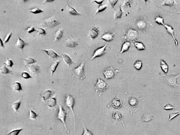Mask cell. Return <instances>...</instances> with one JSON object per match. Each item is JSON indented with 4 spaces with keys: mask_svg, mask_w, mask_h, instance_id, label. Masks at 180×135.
<instances>
[{
    "mask_svg": "<svg viewBox=\"0 0 180 135\" xmlns=\"http://www.w3.org/2000/svg\"><path fill=\"white\" fill-rule=\"evenodd\" d=\"M119 70L115 69L112 66L107 68L104 70L103 72V75L106 80L113 79L114 78L118 73L119 72Z\"/></svg>",
    "mask_w": 180,
    "mask_h": 135,
    "instance_id": "3",
    "label": "cell"
},
{
    "mask_svg": "<svg viewBox=\"0 0 180 135\" xmlns=\"http://www.w3.org/2000/svg\"><path fill=\"white\" fill-rule=\"evenodd\" d=\"M99 33V28L97 26H95L90 29L89 31L88 36L91 40H94L98 38Z\"/></svg>",
    "mask_w": 180,
    "mask_h": 135,
    "instance_id": "14",
    "label": "cell"
},
{
    "mask_svg": "<svg viewBox=\"0 0 180 135\" xmlns=\"http://www.w3.org/2000/svg\"><path fill=\"white\" fill-rule=\"evenodd\" d=\"M131 43L128 41L124 42L122 45V47L120 52V54H122L125 52L127 51L131 47Z\"/></svg>",
    "mask_w": 180,
    "mask_h": 135,
    "instance_id": "26",
    "label": "cell"
},
{
    "mask_svg": "<svg viewBox=\"0 0 180 135\" xmlns=\"http://www.w3.org/2000/svg\"><path fill=\"white\" fill-rule=\"evenodd\" d=\"M62 56L64 62L69 67H70L72 64H74L72 58L68 55L66 54H62Z\"/></svg>",
    "mask_w": 180,
    "mask_h": 135,
    "instance_id": "22",
    "label": "cell"
},
{
    "mask_svg": "<svg viewBox=\"0 0 180 135\" xmlns=\"http://www.w3.org/2000/svg\"><path fill=\"white\" fill-rule=\"evenodd\" d=\"M139 33L136 30L132 29H129L126 34L127 39L131 41H134L139 38Z\"/></svg>",
    "mask_w": 180,
    "mask_h": 135,
    "instance_id": "11",
    "label": "cell"
},
{
    "mask_svg": "<svg viewBox=\"0 0 180 135\" xmlns=\"http://www.w3.org/2000/svg\"><path fill=\"white\" fill-rule=\"evenodd\" d=\"M28 69L33 75H37L40 73V67L38 64H33L28 66Z\"/></svg>",
    "mask_w": 180,
    "mask_h": 135,
    "instance_id": "15",
    "label": "cell"
},
{
    "mask_svg": "<svg viewBox=\"0 0 180 135\" xmlns=\"http://www.w3.org/2000/svg\"><path fill=\"white\" fill-rule=\"evenodd\" d=\"M67 9L69 14L74 16L83 15L80 13L79 12L75 9L69 5L67 3Z\"/></svg>",
    "mask_w": 180,
    "mask_h": 135,
    "instance_id": "23",
    "label": "cell"
},
{
    "mask_svg": "<svg viewBox=\"0 0 180 135\" xmlns=\"http://www.w3.org/2000/svg\"><path fill=\"white\" fill-rule=\"evenodd\" d=\"M65 102L66 106L69 108L72 113L73 116L74 117V130H76L75 117L74 113L73 110L74 106L75 104V99L72 95L68 94L66 96V99H65Z\"/></svg>",
    "mask_w": 180,
    "mask_h": 135,
    "instance_id": "5",
    "label": "cell"
},
{
    "mask_svg": "<svg viewBox=\"0 0 180 135\" xmlns=\"http://www.w3.org/2000/svg\"><path fill=\"white\" fill-rule=\"evenodd\" d=\"M64 30L62 28H60L56 31L55 34V39L54 41H60V40L63 37L64 34Z\"/></svg>",
    "mask_w": 180,
    "mask_h": 135,
    "instance_id": "24",
    "label": "cell"
},
{
    "mask_svg": "<svg viewBox=\"0 0 180 135\" xmlns=\"http://www.w3.org/2000/svg\"><path fill=\"white\" fill-rule=\"evenodd\" d=\"M122 10L121 8V5L120 6L119 8L115 12L114 14V18L115 20L118 18H121L122 17Z\"/></svg>",
    "mask_w": 180,
    "mask_h": 135,
    "instance_id": "29",
    "label": "cell"
},
{
    "mask_svg": "<svg viewBox=\"0 0 180 135\" xmlns=\"http://www.w3.org/2000/svg\"><path fill=\"white\" fill-rule=\"evenodd\" d=\"M5 64H6L7 66H9V67H12L13 65V62L11 60L7 58L5 62L4 63Z\"/></svg>",
    "mask_w": 180,
    "mask_h": 135,
    "instance_id": "47",
    "label": "cell"
},
{
    "mask_svg": "<svg viewBox=\"0 0 180 135\" xmlns=\"http://www.w3.org/2000/svg\"><path fill=\"white\" fill-rule=\"evenodd\" d=\"M22 130H23V129L13 130L6 135H18Z\"/></svg>",
    "mask_w": 180,
    "mask_h": 135,
    "instance_id": "45",
    "label": "cell"
},
{
    "mask_svg": "<svg viewBox=\"0 0 180 135\" xmlns=\"http://www.w3.org/2000/svg\"><path fill=\"white\" fill-rule=\"evenodd\" d=\"M164 26L166 28V31H167V33H169L173 37V39L174 40V41H175V45L177 46L178 45V41L175 38V35H174V29L172 26H170V25H167V24H165Z\"/></svg>",
    "mask_w": 180,
    "mask_h": 135,
    "instance_id": "17",
    "label": "cell"
},
{
    "mask_svg": "<svg viewBox=\"0 0 180 135\" xmlns=\"http://www.w3.org/2000/svg\"><path fill=\"white\" fill-rule=\"evenodd\" d=\"M52 95V92L48 90V91H46L44 92L43 94L42 95H40L41 96H42V99H43L45 101L48 100L50 98H51V96Z\"/></svg>",
    "mask_w": 180,
    "mask_h": 135,
    "instance_id": "31",
    "label": "cell"
},
{
    "mask_svg": "<svg viewBox=\"0 0 180 135\" xmlns=\"http://www.w3.org/2000/svg\"><path fill=\"white\" fill-rule=\"evenodd\" d=\"M67 115V113L64 110L62 106L60 104L58 108V113H57V119L60 120L64 124V127L67 130L68 133H69L68 130L67 128L66 123V116Z\"/></svg>",
    "mask_w": 180,
    "mask_h": 135,
    "instance_id": "4",
    "label": "cell"
},
{
    "mask_svg": "<svg viewBox=\"0 0 180 135\" xmlns=\"http://www.w3.org/2000/svg\"><path fill=\"white\" fill-rule=\"evenodd\" d=\"M83 126L84 128V131L82 134V135H93L92 133L89 130H88L83 123H82Z\"/></svg>",
    "mask_w": 180,
    "mask_h": 135,
    "instance_id": "43",
    "label": "cell"
},
{
    "mask_svg": "<svg viewBox=\"0 0 180 135\" xmlns=\"http://www.w3.org/2000/svg\"><path fill=\"white\" fill-rule=\"evenodd\" d=\"M61 24L60 21L56 17H51L45 19L43 22L42 26L52 28Z\"/></svg>",
    "mask_w": 180,
    "mask_h": 135,
    "instance_id": "6",
    "label": "cell"
},
{
    "mask_svg": "<svg viewBox=\"0 0 180 135\" xmlns=\"http://www.w3.org/2000/svg\"><path fill=\"white\" fill-rule=\"evenodd\" d=\"M1 46L3 48H4V45L2 41V39H1Z\"/></svg>",
    "mask_w": 180,
    "mask_h": 135,
    "instance_id": "55",
    "label": "cell"
},
{
    "mask_svg": "<svg viewBox=\"0 0 180 135\" xmlns=\"http://www.w3.org/2000/svg\"><path fill=\"white\" fill-rule=\"evenodd\" d=\"M84 66L85 63L82 62L81 64L74 69L75 74L77 76H79L80 79L81 80H83L85 78V76L84 75Z\"/></svg>",
    "mask_w": 180,
    "mask_h": 135,
    "instance_id": "7",
    "label": "cell"
},
{
    "mask_svg": "<svg viewBox=\"0 0 180 135\" xmlns=\"http://www.w3.org/2000/svg\"><path fill=\"white\" fill-rule=\"evenodd\" d=\"M112 118L113 121L114 125H115L116 123H121L122 124L123 126H124L123 116L118 111H114L113 113Z\"/></svg>",
    "mask_w": 180,
    "mask_h": 135,
    "instance_id": "10",
    "label": "cell"
},
{
    "mask_svg": "<svg viewBox=\"0 0 180 135\" xmlns=\"http://www.w3.org/2000/svg\"><path fill=\"white\" fill-rule=\"evenodd\" d=\"M127 103L128 109H130L131 108V109L135 110V109L137 108L138 105L139 99L135 96H131L128 98Z\"/></svg>",
    "mask_w": 180,
    "mask_h": 135,
    "instance_id": "8",
    "label": "cell"
},
{
    "mask_svg": "<svg viewBox=\"0 0 180 135\" xmlns=\"http://www.w3.org/2000/svg\"><path fill=\"white\" fill-rule=\"evenodd\" d=\"M109 86L104 80L98 78L95 84V88L97 93H99V97H100L102 93L105 92L108 88Z\"/></svg>",
    "mask_w": 180,
    "mask_h": 135,
    "instance_id": "1",
    "label": "cell"
},
{
    "mask_svg": "<svg viewBox=\"0 0 180 135\" xmlns=\"http://www.w3.org/2000/svg\"><path fill=\"white\" fill-rule=\"evenodd\" d=\"M134 45L136 49L139 51L145 50L146 49L145 45L141 42H135Z\"/></svg>",
    "mask_w": 180,
    "mask_h": 135,
    "instance_id": "30",
    "label": "cell"
},
{
    "mask_svg": "<svg viewBox=\"0 0 180 135\" xmlns=\"http://www.w3.org/2000/svg\"><path fill=\"white\" fill-rule=\"evenodd\" d=\"M118 1H108V3L111 6L112 9H114V6Z\"/></svg>",
    "mask_w": 180,
    "mask_h": 135,
    "instance_id": "49",
    "label": "cell"
},
{
    "mask_svg": "<svg viewBox=\"0 0 180 135\" xmlns=\"http://www.w3.org/2000/svg\"><path fill=\"white\" fill-rule=\"evenodd\" d=\"M12 35V33H10L9 34H8L6 36L4 39V42L5 43H6L9 41V40H10V38H11Z\"/></svg>",
    "mask_w": 180,
    "mask_h": 135,
    "instance_id": "48",
    "label": "cell"
},
{
    "mask_svg": "<svg viewBox=\"0 0 180 135\" xmlns=\"http://www.w3.org/2000/svg\"><path fill=\"white\" fill-rule=\"evenodd\" d=\"M22 77L24 79H29L32 78V77L27 72H23L22 73Z\"/></svg>",
    "mask_w": 180,
    "mask_h": 135,
    "instance_id": "50",
    "label": "cell"
},
{
    "mask_svg": "<svg viewBox=\"0 0 180 135\" xmlns=\"http://www.w3.org/2000/svg\"><path fill=\"white\" fill-rule=\"evenodd\" d=\"M22 96H21L20 99H19V100H17V101L14 102L12 103V107L14 110L15 112H16L18 111V109L20 107V104H21V101L22 100Z\"/></svg>",
    "mask_w": 180,
    "mask_h": 135,
    "instance_id": "28",
    "label": "cell"
},
{
    "mask_svg": "<svg viewBox=\"0 0 180 135\" xmlns=\"http://www.w3.org/2000/svg\"><path fill=\"white\" fill-rule=\"evenodd\" d=\"M162 108L166 110H174L176 108V107L170 104H167Z\"/></svg>",
    "mask_w": 180,
    "mask_h": 135,
    "instance_id": "44",
    "label": "cell"
},
{
    "mask_svg": "<svg viewBox=\"0 0 180 135\" xmlns=\"http://www.w3.org/2000/svg\"><path fill=\"white\" fill-rule=\"evenodd\" d=\"M24 64L25 65L32 64L36 62L37 61L34 58L30 57H28L24 59Z\"/></svg>",
    "mask_w": 180,
    "mask_h": 135,
    "instance_id": "35",
    "label": "cell"
},
{
    "mask_svg": "<svg viewBox=\"0 0 180 135\" xmlns=\"http://www.w3.org/2000/svg\"><path fill=\"white\" fill-rule=\"evenodd\" d=\"M160 67L164 73L166 74L169 70V66L166 63L163 59H161L160 62Z\"/></svg>",
    "mask_w": 180,
    "mask_h": 135,
    "instance_id": "27",
    "label": "cell"
},
{
    "mask_svg": "<svg viewBox=\"0 0 180 135\" xmlns=\"http://www.w3.org/2000/svg\"><path fill=\"white\" fill-rule=\"evenodd\" d=\"M54 1L53 0H45V1H44L43 4H45L47 2H51Z\"/></svg>",
    "mask_w": 180,
    "mask_h": 135,
    "instance_id": "54",
    "label": "cell"
},
{
    "mask_svg": "<svg viewBox=\"0 0 180 135\" xmlns=\"http://www.w3.org/2000/svg\"><path fill=\"white\" fill-rule=\"evenodd\" d=\"M180 114V111H179V112L172 113H170L169 115V120H168V123H169L171 120H173V119L176 118V116H178V115H179Z\"/></svg>",
    "mask_w": 180,
    "mask_h": 135,
    "instance_id": "41",
    "label": "cell"
},
{
    "mask_svg": "<svg viewBox=\"0 0 180 135\" xmlns=\"http://www.w3.org/2000/svg\"><path fill=\"white\" fill-rule=\"evenodd\" d=\"M28 44L27 43L24 42V41L20 39L18 35V39H17V41L15 44V46L19 48L22 51H23V49L24 47Z\"/></svg>",
    "mask_w": 180,
    "mask_h": 135,
    "instance_id": "21",
    "label": "cell"
},
{
    "mask_svg": "<svg viewBox=\"0 0 180 135\" xmlns=\"http://www.w3.org/2000/svg\"><path fill=\"white\" fill-rule=\"evenodd\" d=\"M11 87L13 90L16 91L20 92V91H23L21 84L18 82H15L13 83L11 85Z\"/></svg>",
    "mask_w": 180,
    "mask_h": 135,
    "instance_id": "32",
    "label": "cell"
},
{
    "mask_svg": "<svg viewBox=\"0 0 180 135\" xmlns=\"http://www.w3.org/2000/svg\"><path fill=\"white\" fill-rule=\"evenodd\" d=\"M29 11H30V12L34 13V14H38V13L43 12L44 11L43 10L40 9L38 8H35L31 9L29 10Z\"/></svg>",
    "mask_w": 180,
    "mask_h": 135,
    "instance_id": "40",
    "label": "cell"
},
{
    "mask_svg": "<svg viewBox=\"0 0 180 135\" xmlns=\"http://www.w3.org/2000/svg\"><path fill=\"white\" fill-rule=\"evenodd\" d=\"M157 6L158 7L160 8H161L164 9L165 10L168 11H170L172 12L176 13H178V14H180V12H178L175 11H173L169 10L167 9H165V8H164L160 6L159 5H157Z\"/></svg>",
    "mask_w": 180,
    "mask_h": 135,
    "instance_id": "52",
    "label": "cell"
},
{
    "mask_svg": "<svg viewBox=\"0 0 180 135\" xmlns=\"http://www.w3.org/2000/svg\"><path fill=\"white\" fill-rule=\"evenodd\" d=\"M93 2H95L96 3L99 4H100V5L104 2V1H93Z\"/></svg>",
    "mask_w": 180,
    "mask_h": 135,
    "instance_id": "53",
    "label": "cell"
},
{
    "mask_svg": "<svg viewBox=\"0 0 180 135\" xmlns=\"http://www.w3.org/2000/svg\"><path fill=\"white\" fill-rule=\"evenodd\" d=\"M180 76V74L176 75H164L162 78L164 79L166 84L172 87H177L180 85L177 83V78Z\"/></svg>",
    "mask_w": 180,
    "mask_h": 135,
    "instance_id": "2",
    "label": "cell"
},
{
    "mask_svg": "<svg viewBox=\"0 0 180 135\" xmlns=\"http://www.w3.org/2000/svg\"><path fill=\"white\" fill-rule=\"evenodd\" d=\"M142 66H143V62L140 60L137 61L133 65L134 68L137 70H140Z\"/></svg>",
    "mask_w": 180,
    "mask_h": 135,
    "instance_id": "37",
    "label": "cell"
},
{
    "mask_svg": "<svg viewBox=\"0 0 180 135\" xmlns=\"http://www.w3.org/2000/svg\"><path fill=\"white\" fill-rule=\"evenodd\" d=\"M153 22H156L159 25H162V26H164L165 25L164 23V18L158 15L156 16Z\"/></svg>",
    "mask_w": 180,
    "mask_h": 135,
    "instance_id": "33",
    "label": "cell"
},
{
    "mask_svg": "<svg viewBox=\"0 0 180 135\" xmlns=\"http://www.w3.org/2000/svg\"><path fill=\"white\" fill-rule=\"evenodd\" d=\"M56 99L55 98H51L48 100V104L49 106L50 107H54L56 105Z\"/></svg>",
    "mask_w": 180,
    "mask_h": 135,
    "instance_id": "38",
    "label": "cell"
},
{
    "mask_svg": "<svg viewBox=\"0 0 180 135\" xmlns=\"http://www.w3.org/2000/svg\"><path fill=\"white\" fill-rule=\"evenodd\" d=\"M79 40L78 38L75 39L71 37L66 40V46L70 48H75L79 44Z\"/></svg>",
    "mask_w": 180,
    "mask_h": 135,
    "instance_id": "12",
    "label": "cell"
},
{
    "mask_svg": "<svg viewBox=\"0 0 180 135\" xmlns=\"http://www.w3.org/2000/svg\"><path fill=\"white\" fill-rule=\"evenodd\" d=\"M27 31L28 33L30 34V33H33L34 31H36V30L34 27L32 26V27L28 28L27 29Z\"/></svg>",
    "mask_w": 180,
    "mask_h": 135,
    "instance_id": "51",
    "label": "cell"
},
{
    "mask_svg": "<svg viewBox=\"0 0 180 135\" xmlns=\"http://www.w3.org/2000/svg\"><path fill=\"white\" fill-rule=\"evenodd\" d=\"M111 105L115 109H119L122 107V103L119 99L115 98L111 102Z\"/></svg>",
    "mask_w": 180,
    "mask_h": 135,
    "instance_id": "19",
    "label": "cell"
},
{
    "mask_svg": "<svg viewBox=\"0 0 180 135\" xmlns=\"http://www.w3.org/2000/svg\"><path fill=\"white\" fill-rule=\"evenodd\" d=\"M0 70L1 73L3 74H12V71L7 68L4 65H3L1 67Z\"/></svg>",
    "mask_w": 180,
    "mask_h": 135,
    "instance_id": "39",
    "label": "cell"
},
{
    "mask_svg": "<svg viewBox=\"0 0 180 135\" xmlns=\"http://www.w3.org/2000/svg\"><path fill=\"white\" fill-rule=\"evenodd\" d=\"M107 44H106L104 46L98 48L94 51L91 58V60H93L96 58L100 57L105 55L107 52L106 48Z\"/></svg>",
    "mask_w": 180,
    "mask_h": 135,
    "instance_id": "9",
    "label": "cell"
},
{
    "mask_svg": "<svg viewBox=\"0 0 180 135\" xmlns=\"http://www.w3.org/2000/svg\"><path fill=\"white\" fill-rule=\"evenodd\" d=\"M41 50L44 51L52 59L57 58L58 57H61L60 55L57 54L54 51L51 49Z\"/></svg>",
    "mask_w": 180,
    "mask_h": 135,
    "instance_id": "20",
    "label": "cell"
},
{
    "mask_svg": "<svg viewBox=\"0 0 180 135\" xmlns=\"http://www.w3.org/2000/svg\"><path fill=\"white\" fill-rule=\"evenodd\" d=\"M160 5L161 6H169L170 7H172L174 8V7L177 5V3L176 1H174V0L165 1L161 3Z\"/></svg>",
    "mask_w": 180,
    "mask_h": 135,
    "instance_id": "25",
    "label": "cell"
},
{
    "mask_svg": "<svg viewBox=\"0 0 180 135\" xmlns=\"http://www.w3.org/2000/svg\"><path fill=\"white\" fill-rule=\"evenodd\" d=\"M137 28L140 30H144L147 28L148 23L146 20L144 19L140 18L138 19L136 23Z\"/></svg>",
    "mask_w": 180,
    "mask_h": 135,
    "instance_id": "13",
    "label": "cell"
},
{
    "mask_svg": "<svg viewBox=\"0 0 180 135\" xmlns=\"http://www.w3.org/2000/svg\"><path fill=\"white\" fill-rule=\"evenodd\" d=\"M115 34V33L112 34L111 33H106L103 34L100 38L107 42H112L114 40Z\"/></svg>",
    "mask_w": 180,
    "mask_h": 135,
    "instance_id": "16",
    "label": "cell"
},
{
    "mask_svg": "<svg viewBox=\"0 0 180 135\" xmlns=\"http://www.w3.org/2000/svg\"><path fill=\"white\" fill-rule=\"evenodd\" d=\"M38 115L34 112L32 110H29V118L31 119L35 120L37 117Z\"/></svg>",
    "mask_w": 180,
    "mask_h": 135,
    "instance_id": "42",
    "label": "cell"
},
{
    "mask_svg": "<svg viewBox=\"0 0 180 135\" xmlns=\"http://www.w3.org/2000/svg\"><path fill=\"white\" fill-rule=\"evenodd\" d=\"M61 62V60L57 61L55 62L54 63L51 65L50 67V71L51 72V76H52L53 73L56 71V69H57V66H58V64L60 63Z\"/></svg>",
    "mask_w": 180,
    "mask_h": 135,
    "instance_id": "34",
    "label": "cell"
},
{
    "mask_svg": "<svg viewBox=\"0 0 180 135\" xmlns=\"http://www.w3.org/2000/svg\"><path fill=\"white\" fill-rule=\"evenodd\" d=\"M36 31H37L39 34L40 35H45L46 34V32L45 30H44L43 28H37L36 29Z\"/></svg>",
    "mask_w": 180,
    "mask_h": 135,
    "instance_id": "46",
    "label": "cell"
},
{
    "mask_svg": "<svg viewBox=\"0 0 180 135\" xmlns=\"http://www.w3.org/2000/svg\"><path fill=\"white\" fill-rule=\"evenodd\" d=\"M153 119V115L151 113H145L142 115L140 121L139 122V123L142 121L145 122H148L151 121Z\"/></svg>",
    "mask_w": 180,
    "mask_h": 135,
    "instance_id": "18",
    "label": "cell"
},
{
    "mask_svg": "<svg viewBox=\"0 0 180 135\" xmlns=\"http://www.w3.org/2000/svg\"><path fill=\"white\" fill-rule=\"evenodd\" d=\"M107 7V5L105 4L100 5L98 7V8L97 9L95 13V15L98 14L99 13L104 11V10H105Z\"/></svg>",
    "mask_w": 180,
    "mask_h": 135,
    "instance_id": "36",
    "label": "cell"
}]
</instances>
